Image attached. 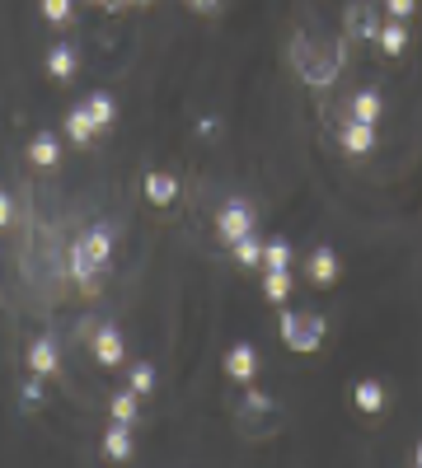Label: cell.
<instances>
[{
  "label": "cell",
  "instance_id": "6da1fadb",
  "mask_svg": "<svg viewBox=\"0 0 422 468\" xmlns=\"http://www.w3.org/2000/svg\"><path fill=\"white\" fill-rule=\"evenodd\" d=\"M108 254H113V239L104 230H90L85 239L75 244V254H71V272L80 286H94V281L104 277V267H108Z\"/></svg>",
  "mask_w": 422,
  "mask_h": 468
},
{
  "label": "cell",
  "instance_id": "7a4b0ae2",
  "mask_svg": "<svg viewBox=\"0 0 422 468\" xmlns=\"http://www.w3.org/2000/svg\"><path fill=\"white\" fill-rule=\"evenodd\" d=\"M324 332H329V324H324V314H315V309H286L282 314V342L291 351H319Z\"/></svg>",
  "mask_w": 422,
  "mask_h": 468
},
{
  "label": "cell",
  "instance_id": "3957f363",
  "mask_svg": "<svg viewBox=\"0 0 422 468\" xmlns=\"http://www.w3.org/2000/svg\"><path fill=\"white\" fill-rule=\"evenodd\" d=\"M254 234V211L249 202H225L221 215H216V239L221 244H239V239H249Z\"/></svg>",
  "mask_w": 422,
  "mask_h": 468
},
{
  "label": "cell",
  "instance_id": "277c9868",
  "mask_svg": "<svg viewBox=\"0 0 422 468\" xmlns=\"http://www.w3.org/2000/svg\"><path fill=\"white\" fill-rule=\"evenodd\" d=\"M225 375H231L235 384H254L258 379V351L249 342H239L225 351Z\"/></svg>",
  "mask_w": 422,
  "mask_h": 468
},
{
  "label": "cell",
  "instance_id": "5b68a950",
  "mask_svg": "<svg viewBox=\"0 0 422 468\" xmlns=\"http://www.w3.org/2000/svg\"><path fill=\"white\" fill-rule=\"evenodd\" d=\"M352 403H356V412L380 417V412H385V384H380V379H362V384L352 389Z\"/></svg>",
  "mask_w": 422,
  "mask_h": 468
},
{
  "label": "cell",
  "instance_id": "8992f818",
  "mask_svg": "<svg viewBox=\"0 0 422 468\" xmlns=\"http://www.w3.org/2000/svg\"><path fill=\"white\" fill-rule=\"evenodd\" d=\"M305 277H310L315 286H333V281H338V258H333V248H315L310 262H305Z\"/></svg>",
  "mask_w": 422,
  "mask_h": 468
},
{
  "label": "cell",
  "instance_id": "52a82bcc",
  "mask_svg": "<svg viewBox=\"0 0 422 468\" xmlns=\"http://www.w3.org/2000/svg\"><path fill=\"white\" fill-rule=\"evenodd\" d=\"M28 370H34L38 379L57 375V347H52V338H38L34 347H28Z\"/></svg>",
  "mask_w": 422,
  "mask_h": 468
},
{
  "label": "cell",
  "instance_id": "ba28073f",
  "mask_svg": "<svg viewBox=\"0 0 422 468\" xmlns=\"http://www.w3.org/2000/svg\"><path fill=\"white\" fill-rule=\"evenodd\" d=\"M104 455H108L113 464H122L127 455H132V426L113 422V426L104 431Z\"/></svg>",
  "mask_w": 422,
  "mask_h": 468
},
{
  "label": "cell",
  "instance_id": "9c48e42d",
  "mask_svg": "<svg viewBox=\"0 0 422 468\" xmlns=\"http://www.w3.org/2000/svg\"><path fill=\"white\" fill-rule=\"evenodd\" d=\"M343 150H352V155H366V150H376V127H366V122H352L343 127Z\"/></svg>",
  "mask_w": 422,
  "mask_h": 468
},
{
  "label": "cell",
  "instance_id": "30bf717a",
  "mask_svg": "<svg viewBox=\"0 0 422 468\" xmlns=\"http://www.w3.org/2000/svg\"><path fill=\"white\" fill-rule=\"evenodd\" d=\"M94 356H99V365H122V332L104 328L99 338H94Z\"/></svg>",
  "mask_w": 422,
  "mask_h": 468
},
{
  "label": "cell",
  "instance_id": "8fae6325",
  "mask_svg": "<svg viewBox=\"0 0 422 468\" xmlns=\"http://www.w3.org/2000/svg\"><path fill=\"white\" fill-rule=\"evenodd\" d=\"M145 197H151L155 207H169L174 197H178V183H174V174H145Z\"/></svg>",
  "mask_w": 422,
  "mask_h": 468
},
{
  "label": "cell",
  "instance_id": "7c38bea8",
  "mask_svg": "<svg viewBox=\"0 0 422 468\" xmlns=\"http://www.w3.org/2000/svg\"><path fill=\"white\" fill-rule=\"evenodd\" d=\"M380 108H385V104H380L376 90H362V94L352 98V117H356V122H366V127L380 122Z\"/></svg>",
  "mask_w": 422,
  "mask_h": 468
},
{
  "label": "cell",
  "instance_id": "4fadbf2b",
  "mask_svg": "<svg viewBox=\"0 0 422 468\" xmlns=\"http://www.w3.org/2000/svg\"><path fill=\"white\" fill-rule=\"evenodd\" d=\"M28 160L43 164V169H47V164H57L61 160V141L52 136V131H43V136H34V145H28Z\"/></svg>",
  "mask_w": 422,
  "mask_h": 468
},
{
  "label": "cell",
  "instance_id": "5bb4252c",
  "mask_svg": "<svg viewBox=\"0 0 422 468\" xmlns=\"http://www.w3.org/2000/svg\"><path fill=\"white\" fill-rule=\"evenodd\" d=\"M263 267L268 272H291V244L286 239H268L263 244Z\"/></svg>",
  "mask_w": 422,
  "mask_h": 468
},
{
  "label": "cell",
  "instance_id": "9a60e30c",
  "mask_svg": "<svg viewBox=\"0 0 422 468\" xmlns=\"http://www.w3.org/2000/svg\"><path fill=\"white\" fill-rule=\"evenodd\" d=\"M47 75L75 80V52H71V47H52V52H47Z\"/></svg>",
  "mask_w": 422,
  "mask_h": 468
},
{
  "label": "cell",
  "instance_id": "2e32d148",
  "mask_svg": "<svg viewBox=\"0 0 422 468\" xmlns=\"http://www.w3.org/2000/svg\"><path fill=\"white\" fill-rule=\"evenodd\" d=\"M80 108L90 113V122H94V127H108L113 117H118V108H113V98H108V94H90Z\"/></svg>",
  "mask_w": 422,
  "mask_h": 468
},
{
  "label": "cell",
  "instance_id": "e0dca14e",
  "mask_svg": "<svg viewBox=\"0 0 422 468\" xmlns=\"http://www.w3.org/2000/svg\"><path fill=\"white\" fill-rule=\"evenodd\" d=\"M263 295L272 300V305H286L291 300V272H268L263 277Z\"/></svg>",
  "mask_w": 422,
  "mask_h": 468
},
{
  "label": "cell",
  "instance_id": "ac0fdd59",
  "mask_svg": "<svg viewBox=\"0 0 422 468\" xmlns=\"http://www.w3.org/2000/svg\"><path fill=\"white\" fill-rule=\"evenodd\" d=\"M94 131H99V127L90 122V113H85V108H75V113L66 117V136H71V141L85 145V141H94Z\"/></svg>",
  "mask_w": 422,
  "mask_h": 468
},
{
  "label": "cell",
  "instance_id": "d6986e66",
  "mask_svg": "<svg viewBox=\"0 0 422 468\" xmlns=\"http://www.w3.org/2000/svg\"><path fill=\"white\" fill-rule=\"evenodd\" d=\"M108 412H113V422H122V426H132L137 422V394L132 389H127V394H118V398H113V403H108Z\"/></svg>",
  "mask_w": 422,
  "mask_h": 468
},
{
  "label": "cell",
  "instance_id": "ffe728a7",
  "mask_svg": "<svg viewBox=\"0 0 422 468\" xmlns=\"http://www.w3.org/2000/svg\"><path fill=\"white\" fill-rule=\"evenodd\" d=\"M231 248H235L239 267H263V244H258L254 234H249V239H239V244H231Z\"/></svg>",
  "mask_w": 422,
  "mask_h": 468
},
{
  "label": "cell",
  "instance_id": "44dd1931",
  "mask_svg": "<svg viewBox=\"0 0 422 468\" xmlns=\"http://www.w3.org/2000/svg\"><path fill=\"white\" fill-rule=\"evenodd\" d=\"M403 47H409V28L403 24H389L385 33H380V52H389V57H399Z\"/></svg>",
  "mask_w": 422,
  "mask_h": 468
},
{
  "label": "cell",
  "instance_id": "7402d4cb",
  "mask_svg": "<svg viewBox=\"0 0 422 468\" xmlns=\"http://www.w3.org/2000/svg\"><path fill=\"white\" fill-rule=\"evenodd\" d=\"M127 384H132V394H151L155 389V370H151V365H132Z\"/></svg>",
  "mask_w": 422,
  "mask_h": 468
},
{
  "label": "cell",
  "instance_id": "603a6c76",
  "mask_svg": "<svg viewBox=\"0 0 422 468\" xmlns=\"http://www.w3.org/2000/svg\"><path fill=\"white\" fill-rule=\"evenodd\" d=\"M43 14H47L52 24H66V20H71V0H43Z\"/></svg>",
  "mask_w": 422,
  "mask_h": 468
},
{
  "label": "cell",
  "instance_id": "cb8c5ba5",
  "mask_svg": "<svg viewBox=\"0 0 422 468\" xmlns=\"http://www.w3.org/2000/svg\"><path fill=\"white\" fill-rule=\"evenodd\" d=\"M385 10L395 14V20H409V14L418 10V0H385Z\"/></svg>",
  "mask_w": 422,
  "mask_h": 468
},
{
  "label": "cell",
  "instance_id": "d4e9b609",
  "mask_svg": "<svg viewBox=\"0 0 422 468\" xmlns=\"http://www.w3.org/2000/svg\"><path fill=\"white\" fill-rule=\"evenodd\" d=\"M188 5L198 10V14H211V10H216V0H188Z\"/></svg>",
  "mask_w": 422,
  "mask_h": 468
},
{
  "label": "cell",
  "instance_id": "484cf974",
  "mask_svg": "<svg viewBox=\"0 0 422 468\" xmlns=\"http://www.w3.org/2000/svg\"><path fill=\"white\" fill-rule=\"evenodd\" d=\"M5 221H10V197L0 192V225H5Z\"/></svg>",
  "mask_w": 422,
  "mask_h": 468
},
{
  "label": "cell",
  "instance_id": "4316f807",
  "mask_svg": "<svg viewBox=\"0 0 422 468\" xmlns=\"http://www.w3.org/2000/svg\"><path fill=\"white\" fill-rule=\"evenodd\" d=\"M104 5H108V10H118V5H127V0H104Z\"/></svg>",
  "mask_w": 422,
  "mask_h": 468
},
{
  "label": "cell",
  "instance_id": "83f0119b",
  "mask_svg": "<svg viewBox=\"0 0 422 468\" xmlns=\"http://www.w3.org/2000/svg\"><path fill=\"white\" fill-rule=\"evenodd\" d=\"M413 464H418V468H422V445H418V455H413Z\"/></svg>",
  "mask_w": 422,
  "mask_h": 468
},
{
  "label": "cell",
  "instance_id": "f1b7e54d",
  "mask_svg": "<svg viewBox=\"0 0 422 468\" xmlns=\"http://www.w3.org/2000/svg\"><path fill=\"white\" fill-rule=\"evenodd\" d=\"M137 5H151V0H137Z\"/></svg>",
  "mask_w": 422,
  "mask_h": 468
}]
</instances>
